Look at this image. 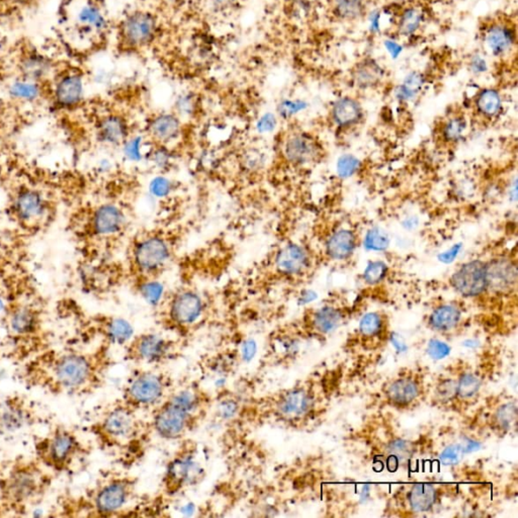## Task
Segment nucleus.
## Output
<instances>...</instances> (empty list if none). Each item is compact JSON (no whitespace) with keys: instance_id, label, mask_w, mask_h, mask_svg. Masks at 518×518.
<instances>
[{"instance_id":"1","label":"nucleus","mask_w":518,"mask_h":518,"mask_svg":"<svg viewBox=\"0 0 518 518\" xmlns=\"http://www.w3.org/2000/svg\"><path fill=\"white\" fill-rule=\"evenodd\" d=\"M19 366L17 377L26 388L55 397H87L106 386L116 359L111 345L95 343L87 348L50 346Z\"/></svg>"},{"instance_id":"2","label":"nucleus","mask_w":518,"mask_h":518,"mask_svg":"<svg viewBox=\"0 0 518 518\" xmlns=\"http://www.w3.org/2000/svg\"><path fill=\"white\" fill-rule=\"evenodd\" d=\"M324 388L314 376L241 402L234 423L243 430L281 427L292 432L311 430L325 412Z\"/></svg>"},{"instance_id":"3","label":"nucleus","mask_w":518,"mask_h":518,"mask_svg":"<svg viewBox=\"0 0 518 518\" xmlns=\"http://www.w3.org/2000/svg\"><path fill=\"white\" fill-rule=\"evenodd\" d=\"M93 441L102 452L115 457L120 468L139 463L150 446L152 432L149 419L134 410L122 399L107 404L87 427Z\"/></svg>"},{"instance_id":"4","label":"nucleus","mask_w":518,"mask_h":518,"mask_svg":"<svg viewBox=\"0 0 518 518\" xmlns=\"http://www.w3.org/2000/svg\"><path fill=\"white\" fill-rule=\"evenodd\" d=\"M139 478L127 469L102 472L82 494L60 497L52 517H123L138 494Z\"/></svg>"},{"instance_id":"5","label":"nucleus","mask_w":518,"mask_h":518,"mask_svg":"<svg viewBox=\"0 0 518 518\" xmlns=\"http://www.w3.org/2000/svg\"><path fill=\"white\" fill-rule=\"evenodd\" d=\"M215 407V396L196 382L173 392L151 411L149 423L154 437L166 441H178L191 437L207 421Z\"/></svg>"},{"instance_id":"6","label":"nucleus","mask_w":518,"mask_h":518,"mask_svg":"<svg viewBox=\"0 0 518 518\" xmlns=\"http://www.w3.org/2000/svg\"><path fill=\"white\" fill-rule=\"evenodd\" d=\"M1 323L6 356L17 365L52 346L51 331L43 307L30 300L2 305Z\"/></svg>"},{"instance_id":"7","label":"nucleus","mask_w":518,"mask_h":518,"mask_svg":"<svg viewBox=\"0 0 518 518\" xmlns=\"http://www.w3.org/2000/svg\"><path fill=\"white\" fill-rule=\"evenodd\" d=\"M56 476L35 457H19L0 473V517L24 515L44 501Z\"/></svg>"},{"instance_id":"8","label":"nucleus","mask_w":518,"mask_h":518,"mask_svg":"<svg viewBox=\"0 0 518 518\" xmlns=\"http://www.w3.org/2000/svg\"><path fill=\"white\" fill-rule=\"evenodd\" d=\"M155 308V322L166 333L191 338L209 320V304L202 292L184 288L163 295Z\"/></svg>"},{"instance_id":"9","label":"nucleus","mask_w":518,"mask_h":518,"mask_svg":"<svg viewBox=\"0 0 518 518\" xmlns=\"http://www.w3.org/2000/svg\"><path fill=\"white\" fill-rule=\"evenodd\" d=\"M91 452V444L73 428L62 423L51 426L33 443V457L56 477L79 470Z\"/></svg>"},{"instance_id":"10","label":"nucleus","mask_w":518,"mask_h":518,"mask_svg":"<svg viewBox=\"0 0 518 518\" xmlns=\"http://www.w3.org/2000/svg\"><path fill=\"white\" fill-rule=\"evenodd\" d=\"M176 444L178 446L165 464L158 491V494L167 501L200 485L207 475L201 460L198 444L191 437Z\"/></svg>"},{"instance_id":"11","label":"nucleus","mask_w":518,"mask_h":518,"mask_svg":"<svg viewBox=\"0 0 518 518\" xmlns=\"http://www.w3.org/2000/svg\"><path fill=\"white\" fill-rule=\"evenodd\" d=\"M176 387L173 375L162 368L135 366L125 381L120 398L140 413H150Z\"/></svg>"},{"instance_id":"12","label":"nucleus","mask_w":518,"mask_h":518,"mask_svg":"<svg viewBox=\"0 0 518 518\" xmlns=\"http://www.w3.org/2000/svg\"><path fill=\"white\" fill-rule=\"evenodd\" d=\"M189 345V339L175 335L144 331L133 335L123 347V357L134 366L162 368L184 357Z\"/></svg>"},{"instance_id":"13","label":"nucleus","mask_w":518,"mask_h":518,"mask_svg":"<svg viewBox=\"0 0 518 518\" xmlns=\"http://www.w3.org/2000/svg\"><path fill=\"white\" fill-rule=\"evenodd\" d=\"M430 388L421 370L404 368L386 381L381 388L382 401L393 409L409 411L421 405Z\"/></svg>"},{"instance_id":"14","label":"nucleus","mask_w":518,"mask_h":518,"mask_svg":"<svg viewBox=\"0 0 518 518\" xmlns=\"http://www.w3.org/2000/svg\"><path fill=\"white\" fill-rule=\"evenodd\" d=\"M76 333L84 340L104 343L124 347L136 333L127 319L115 315L75 313L73 316Z\"/></svg>"},{"instance_id":"15","label":"nucleus","mask_w":518,"mask_h":518,"mask_svg":"<svg viewBox=\"0 0 518 518\" xmlns=\"http://www.w3.org/2000/svg\"><path fill=\"white\" fill-rule=\"evenodd\" d=\"M40 422L41 413L29 397L15 393L0 398V437L29 430Z\"/></svg>"},{"instance_id":"16","label":"nucleus","mask_w":518,"mask_h":518,"mask_svg":"<svg viewBox=\"0 0 518 518\" xmlns=\"http://www.w3.org/2000/svg\"><path fill=\"white\" fill-rule=\"evenodd\" d=\"M480 36L487 50L494 57H505L517 46V24L509 15L500 13L486 17Z\"/></svg>"},{"instance_id":"17","label":"nucleus","mask_w":518,"mask_h":518,"mask_svg":"<svg viewBox=\"0 0 518 518\" xmlns=\"http://www.w3.org/2000/svg\"><path fill=\"white\" fill-rule=\"evenodd\" d=\"M171 256V249L166 241L158 236H150L139 241L133 250L135 269L142 276L141 280L154 278ZM140 280V281H141Z\"/></svg>"},{"instance_id":"18","label":"nucleus","mask_w":518,"mask_h":518,"mask_svg":"<svg viewBox=\"0 0 518 518\" xmlns=\"http://www.w3.org/2000/svg\"><path fill=\"white\" fill-rule=\"evenodd\" d=\"M354 343L363 352H374L387 345L390 339V321L382 312H370L359 321Z\"/></svg>"},{"instance_id":"19","label":"nucleus","mask_w":518,"mask_h":518,"mask_svg":"<svg viewBox=\"0 0 518 518\" xmlns=\"http://www.w3.org/2000/svg\"><path fill=\"white\" fill-rule=\"evenodd\" d=\"M399 505L405 515H422L434 510L443 497L441 487L432 483H417L405 487L400 495Z\"/></svg>"},{"instance_id":"20","label":"nucleus","mask_w":518,"mask_h":518,"mask_svg":"<svg viewBox=\"0 0 518 518\" xmlns=\"http://www.w3.org/2000/svg\"><path fill=\"white\" fill-rule=\"evenodd\" d=\"M466 319L464 310L457 304H439L426 316L425 326L433 333L446 338L457 336L463 331Z\"/></svg>"},{"instance_id":"21","label":"nucleus","mask_w":518,"mask_h":518,"mask_svg":"<svg viewBox=\"0 0 518 518\" xmlns=\"http://www.w3.org/2000/svg\"><path fill=\"white\" fill-rule=\"evenodd\" d=\"M450 285L464 298H477L487 292L486 265L481 260L464 263L450 278Z\"/></svg>"},{"instance_id":"22","label":"nucleus","mask_w":518,"mask_h":518,"mask_svg":"<svg viewBox=\"0 0 518 518\" xmlns=\"http://www.w3.org/2000/svg\"><path fill=\"white\" fill-rule=\"evenodd\" d=\"M457 379V393L453 411L464 412L477 403L484 385L483 377L471 367L459 366L453 370Z\"/></svg>"},{"instance_id":"23","label":"nucleus","mask_w":518,"mask_h":518,"mask_svg":"<svg viewBox=\"0 0 518 518\" xmlns=\"http://www.w3.org/2000/svg\"><path fill=\"white\" fill-rule=\"evenodd\" d=\"M156 33V21L150 13H133L122 24L123 41L134 48L145 46L153 40Z\"/></svg>"},{"instance_id":"24","label":"nucleus","mask_w":518,"mask_h":518,"mask_svg":"<svg viewBox=\"0 0 518 518\" xmlns=\"http://www.w3.org/2000/svg\"><path fill=\"white\" fill-rule=\"evenodd\" d=\"M487 291L504 296L517 289V269L508 259H495L486 265Z\"/></svg>"},{"instance_id":"25","label":"nucleus","mask_w":518,"mask_h":518,"mask_svg":"<svg viewBox=\"0 0 518 518\" xmlns=\"http://www.w3.org/2000/svg\"><path fill=\"white\" fill-rule=\"evenodd\" d=\"M517 399H504L492 405L486 414V426L489 432L503 439L517 430Z\"/></svg>"},{"instance_id":"26","label":"nucleus","mask_w":518,"mask_h":518,"mask_svg":"<svg viewBox=\"0 0 518 518\" xmlns=\"http://www.w3.org/2000/svg\"><path fill=\"white\" fill-rule=\"evenodd\" d=\"M309 256L298 244H288L280 249L274 258V269L283 276H297L309 267Z\"/></svg>"},{"instance_id":"27","label":"nucleus","mask_w":518,"mask_h":518,"mask_svg":"<svg viewBox=\"0 0 518 518\" xmlns=\"http://www.w3.org/2000/svg\"><path fill=\"white\" fill-rule=\"evenodd\" d=\"M352 84L359 89H372L383 84L386 78L384 67L372 57H363L350 70Z\"/></svg>"},{"instance_id":"28","label":"nucleus","mask_w":518,"mask_h":518,"mask_svg":"<svg viewBox=\"0 0 518 518\" xmlns=\"http://www.w3.org/2000/svg\"><path fill=\"white\" fill-rule=\"evenodd\" d=\"M318 144L307 134H294L283 147L285 157L292 164L304 165L314 162L319 155Z\"/></svg>"},{"instance_id":"29","label":"nucleus","mask_w":518,"mask_h":518,"mask_svg":"<svg viewBox=\"0 0 518 518\" xmlns=\"http://www.w3.org/2000/svg\"><path fill=\"white\" fill-rule=\"evenodd\" d=\"M368 0H327L328 15L334 22H354L367 15Z\"/></svg>"},{"instance_id":"30","label":"nucleus","mask_w":518,"mask_h":518,"mask_svg":"<svg viewBox=\"0 0 518 518\" xmlns=\"http://www.w3.org/2000/svg\"><path fill=\"white\" fill-rule=\"evenodd\" d=\"M124 221V214L119 207L113 205H104L95 211L93 227L98 235H111L120 231Z\"/></svg>"},{"instance_id":"31","label":"nucleus","mask_w":518,"mask_h":518,"mask_svg":"<svg viewBox=\"0 0 518 518\" xmlns=\"http://www.w3.org/2000/svg\"><path fill=\"white\" fill-rule=\"evenodd\" d=\"M457 393V379H455V372H446L441 375L435 382L432 390L428 392L432 395L433 405L444 410H452Z\"/></svg>"},{"instance_id":"32","label":"nucleus","mask_w":518,"mask_h":518,"mask_svg":"<svg viewBox=\"0 0 518 518\" xmlns=\"http://www.w3.org/2000/svg\"><path fill=\"white\" fill-rule=\"evenodd\" d=\"M149 134L156 142L169 143L180 136V120L171 113H162L150 120Z\"/></svg>"},{"instance_id":"33","label":"nucleus","mask_w":518,"mask_h":518,"mask_svg":"<svg viewBox=\"0 0 518 518\" xmlns=\"http://www.w3.org/2000/svg\"><path fill=\"white\" fill-rule=\"evenodd\" d=\"M331 113L338 126L348 127L356 124L361 119L363 109L356 98L343 97L334 102Z\"/></svg>"},{"instance_id":"34","label":"nucleus","mask_w":518,"mask_h":518,"mask_svg":"<svg viewBox=\"0 0 518 518\" xmlns=\"http://www.w3.org/2000/svg\"><path fill=\"white\" fill-rule=\"evenodd\" d=\"M356 247V238L350 230H339L327 241V253L330 258L343 260L350 258Z\"/></svg>"},{"instance_id":"35","label":"nucleus","mask_w":518,"mask_h":518,"mask_svg":"<svg viewBox=\"0 0 518 518\" xmlns=\"http://www.w3.org/2000/svg\"><path fill=\"white\" fill-rule=\"evenodd\" d=\"M424 21L423 11L415 6H408L402 8L396 17V32L404 38L415 35L421 29Z\"/></svg>"},{"instance_id":"36","label":"nucleus","mask_w":518,"mask_h":518,"mask_svg":"<svg viewBox=\"0 0 518 518\" xmlns=\"http://www.w3.org/2000/svg\"><path fill=\"white\" fill-rule=\"evenodd\" d=\"M17 215L26 222L41 218L45 212V204L43 198L40 194L33 191H24L17 196Z\"/></svg>"},{"instance_id":"37","label":"nucleus","mask_w":518,"mask_h":518,"mask_svg":"<svg viewBox=\"0 0 518 518\" xmlns=\"http://www.w3.org/2000/svg\"><path fill=\"white\" fill-rule=\"evenodd\" d=\"M476 111L483 117L495 118L502 109V97L497 89L488 87L483 88L476 95L474 98Z\"/></svg>"},{"instance_id":"38","label":"nucleus","mask_w":518,"mask_h":518,"mask_svg":"<svg viewBox=\"0 0 518 518\" xmlns=\"http://www.w3.org/2000/svg\"><path fill=\"white\" fill-rule=\"evenodd\" d=\"M84 84L81 78L76 75L67 76L56 87V98L62 106H74L81 100Z\"/></svg>"},{"instance_id":"39","label":"nucleus","mask_w":518,"mask_h":518,"mask_svg":"<svg viewBox=\"0 0 518 518\" xmlns=\"http://www.w3.org/2000/svg\"><path fill=\"white\" fill-rule=\"evenodd\" d=\"M127 129L126 122L118 116H109L102 120L100 125V135L104 142L111 144H118L123 142L126 138Z\"/></svg>"},{"instance_id":"40","label":"nucleus","mask_w":518,"mask_h":518,"mask_svg":"<svg viewBox=\"0 0 518 518\" xmlns=\"http://www.w3.org/2000/svg\"><path fill=\"white\" fill-rule=\"evenodd\" d=\"M137 291L140 296L153 307L159 303L163 295H164V290H163L162 283L156 281L155 278L139 281L137 285Z\"/></svg>"},{"instance_id":"41","label":"nucleus","mask_w":518,"mask_h":518,"mask_svg":"<svg viewBox=\"0 0 518 518\" xmlns=\"http://www.w3.org/2000/svg\"><path fill=\"white\" fill-rule=\"evenodd\" d=\"M390 245L388 235L381 228H372L368 232L365 238L366 249L374 251H384Z\"/></svg>"},{"instance_id":"42","label":"nucleus","mask_w":518,"mask_h":518,"mask_svg":"<svg viewBox=\"0 0 518 518\" xmlns=\"http://www.w3.org/2000/svg\"><path fill=\"white\" fill-rule=\"evenodd\" d=\"M388 274V267L382 261H374L368 263L367 269L363 272V280L368 285H377L386 278Z\"/></svg>"},{"instance_id":"43","label":"nucleus","mask_w":518,"mask_h":518,"mask_svg":"<svg viewBox=\"0 0 518 518\" xmlns=\"http://www.w3.org/2000/svg\"><path fill=\"white\" fill-rule=\"evenodd\" d=\"M78 17H79V21L82 24H88V26H93L98 30H102L106 26V21H104L102 13L93 6H86V8H82Z\"/></svg>"},{"instance_id":"44","label":"nucleus","mask_w":518,"mask_h":518,"mask_svg":"<svg viewBox=\"0 0 518 518\" xmlns=\"http://www.w3.org/2000/svg\"><path fill=\"white\" fill-rule=\"evenodd\" d=\"M422 87V78L421 75L412 74L408 76L407 79L404 80L403 86L400 87L399 97L402 100H408L414 97Z\"/></svg>"},{"instance_id":"45","label":"nucleus","mask_w":518,"mask_h":518,"mask_svg":"<svg viewBox=\"0 0 518 518\" xmlns=\"http://www.w3.org/2000/svg\"><path fill=\"white\" fill-rule=\"evenodd\" d=\"M464 129H466V123L463 118H452L446 123V126H444V138L448 141L457 140L464 133Z\"/></svg>"},{"instance_id":"46","label":"nucleus","mask_w":518,"mask_h":518,"mask_svg":"<svg viewBox=\"0 0 518 518\" xmlns=\"http://www.w3.org/2000/svg\"><path fill=\"white\" fill-rule=\"evenodd\" d=\"M359 165H361L359 160L354 156H343V157L339 158L338 162H337V173L340 178H350L356 173Z\"/></svg>"},{"instance_id":"47","label":"nucleus","mask_w":518,"mask_h":518,"mask_svg":"<svg viewBox=\"0 0 518 518\" xmlns=\"http://www.w3.org/2000/svg\"><path fill=\"white\" fill-rule=\"evenodd\" d=\"M426 350H427L428 356L432 359L439 361V359H446L450 354V346L446 341L435 338L428 343Z\"/></svg>"},{"instance_id":"48","label":"nucleus","mask_w":518,"mask_h":518,"mask_svg":"<svg viewBox=\"0 0 518 518\" xmlns=\"http://www.w3.org/2000/svg\"><path fill=\"white\" fill-rule=\"evenodd\" d=\"M11 95L13 97L26 98V100H32L38 95V87L30 84H22L17 82L15 86L11 87Z\"/></svg>"},{"instance_id":"49","label":"nucleus","mask_w":518,"mask_h":518,"mask_svg":"<svg viewBox=\"0 0 518 518\" xmlns=\"http://www.w3.org/2000/svg\"><path fill=\"white\" fill-rule=\"evenodd\" d=\"M171 189H173L171 182L167 178H162V176L154 178L150 182V187H149L150 193L153 196H157V198L166 196L167 194L171 193Z\"/></svg>"},{"instance_id":"50","label":"nucleus","mask_w":518,"mask_h":518,"mask_svg":"<svg viewBox=\"0 0 518 518\" xmlns=\"http://www.w3.org/2000/svg\"><path fill=\"white\" fill-rule=\"evenodd\" d=\"M305 108V104L302 102H295V100H285L280 107L281 115L285 116V117H289V116L294 115V113H298V111H302Z\"/></svg>"},{"instance_id":"51","label":"nucleus","mask_w":518,"mask_h":518,"mask_svg":"<svg viewBox=\"0 0 518 518\" xmlns=\"http://www.w3.org/2000/svg\"><path fill=\"white\" fill-rule=\"evenodd\" d=\"M125 153L132 160H137L141 158L142 152H141V140L139 138H135V139L127 142L126 146H125Z\"/></svg>"},{"instance_id":"52","label":"nucleus","mask_w":518,"mask_h":518,"mask_svg":"<svg viewBox=\"0 0 518 518\" xmlns=\"http://www.w3.org/2000/svg\"><path fill=\"white\" fill-rule=\"evenodd\" d=\"M276 125V120L274 115L272 113H267L263 116L258 123V128L259 131L265 133V132H270L274 129Z\"/></svg>"},{"instance_id":"53","label":"nucleus","mask_w":518,"mask_h":518,"mask_svg":"<svg viewBox=\"0 0 518 518\" xmlns=\"http://www.w3.org/2000/svg\"><path fill=\"white\" fill-rule=\"evenodd\" d=\"M460 250H461V247H460V245H455V246H453L452 249H448V251L441 253V256H439V260H441V262L448 265V263H450L452 262V261L455 260V258H457V254H459Z\"/></svg>"},{"instance_id":"54","label":"nucleus","mask_w":518,"mask_h":518,"mask_svg":"<svg viewBox=\"0 0 518 518\" xmlns=\"http://www.w3.org/2000/svg\"><path fill=\"white\" fill-rule=\"evenodd\" d=\"M153 162L156 163V165H159V167L165 166L169 162V155L164 149H160V150H156L153 154Z\"/></svg>"},{"instance_id":"55","label":"nucleus","mask_w":518,"mask_h":518,"mask_svg":"<svg viewBox=\"0 0 518 518\" xmlns=\"http://www.w3.org/2000/svg\"><path fill=\"white\" fill-rule=\"evenodd\" d=\"M216 1L218 2V3L222 4L224 3V2H226L227 0H216Z\"/></svg>"}]
</instances>
